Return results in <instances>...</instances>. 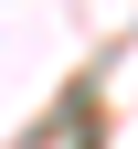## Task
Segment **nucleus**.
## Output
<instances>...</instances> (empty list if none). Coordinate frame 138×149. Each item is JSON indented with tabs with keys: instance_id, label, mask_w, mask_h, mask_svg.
Masks as SVG:
<instances>
[]
</instances>
